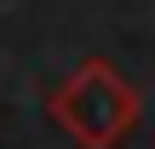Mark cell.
I'll return each mask as SVG.
<instances>
[{
  "mask_svg": "<svg viewBox=\"0 0 155 149\" xmlns=\"http://www.w3.org/2000/svg\"><path fill=\"white\" fill-rule=\"evenodd\" d=\"M138 115H144L138 86H132L115 63H104V57L81 63V69L52 92V121L81 149H115L138 126Z\"/></svg>",
  "mask_w": 155,
  "mask_h": 149,
  "instance_id": "6da1fadb",
  "label": "cell"
}]
</instances>
